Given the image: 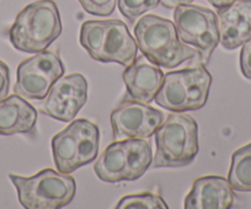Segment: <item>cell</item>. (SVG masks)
Segmentation results:
<instances>
[{
	"mask_svg": "<svg viewBox=\"0 0 251 209\" xmlns=\"http://www.w3.org/2000/svg\"><path fill=\"white\" fill-rule=\"evenodd\" d=\"M134 36L142 53L159 67L175 68L199 56L180 40L175 23L158 15L143 16L134 26Z\"/></svg>",
	"mask_w": 251,
	"mask_h": 209,
	"instance_id": "6da1fadb",
	"label": "cell"
},
{
	"mask_svg": "<svg viewBox=\"0 0 251 209\" xmlns=\"http://www.w3.org/2000/svg\"><path fill=\"white\" fill-rule=\"evenodd\" d=\"M62 33L59 10L53 0H38L28 4L16 16L9 30L15 49L38 53L47 49Z\"/></svg>",
	"mask_w": 251,
	"mask_h": 209,
	"instance_id": "7a4b0ae2",
	"label": "cell"
},
{
	"mask_svg": "<svg viewBox=\"0 0 251 209\" xmlns=\"http://www.w3.org/2000/svg\"><path fill=\"white\" fill-rule=\"evenodd\" d=\"M156 151L151 166L182 167L192 164L199 154V126L185 112H173L156 129Z\"/></svg>",
	"mask_w": 251,
	"mask_h": 209,
	"instance_id": "3957f363",
	"label": "cell"
},
{
	"mask_svg": "<svg viewBox=\"0 0 251 209\" xmlns=\"http://www.w3.org/2000/svg\"><path fill=\"white\" fill-rule=\"evenodd\" d=\"M19 202L26 209H58L74 199L76 184L69 174L45 169L30 177L9 174Z\"/></svg>",
	"mask_w": 251,
	"mask_h": 209,
	"instance_id": "277c9868",
	"label": "cell"
},
{
	"mask_svg": "<svg viewBox=\"0 0 251 209\" xmlns=\"http://www.w3.org/2000/svg\"><path fill=\"white\" fill-rule=\"evenodd\" d=\"M212 75L203 66L165 74L155 102L171 112L196 111L207 103Z\"/></svg>",
	"mask_w": 251,
	"mask_h": 209,
	"instance_id": "5b68a950",
	"label": "cell"
},
{
	"mask_svg": "<svg viewBox=\"0 0 251 209\" xmlns=\"http://www.w3.org/2000/svg\"><path fill=\"white\" fill-rule=\"evenodd\" d=\"M174 19L180 40L194 46L199 50L202 63H208L221 42L218 15L211 9L187 4L175 8Z\"/></svg>",
	"mask_w": 251,
	"mask_h": 209,
	"instance_id": "8992f818",
	"label": "cell"
},
{
	"mask_svg": "<svg viewBox=\"0 0 251 209\" xmlns=\"http://www.w3.org/2000/svg\"><path fill=\"white\" fill-rule=\"evenodd\" d=\"M64 73L66 69L58 52H38L19 64L14 93L27 100H45L53 84Z\"/></svg>",
	"mask_w": 251,
	"mask_h": 209,
	"instance_id": "52a82bcc",
	"label": "cell"
},
{
	"mask_svg": "<svg viewBox=\"0 0 251 209\" xmlns=\"http://www.w3.org/2000/svg\"><path fill=\"white\" fill-rule=\"evenodd\" d=\"M163 122V112L138 101L125 100L111 114L115 140L147 139L155 133Z\"/></svg>",
	"mask_w": 251,
	"mask_h": 209,
	"instance_id": "ba28073f",
	"label": "cell"
},
{
	"mask_svg": "<svg viewBox=\"0 0 251 209\" xmlns=\"http://www.w3.org/2000/svg\"><path fill=\"white\" fill-rule=\"evenodd\" d=\"M88 100V81L83 74L63 75L50 88L40 109L47 116L60 122H71L75 118Z\"/></svg>",
	"mask_w": 251,
	"mask_h": 209,
	"instance_id": "9c48e42d",
	"label": "cell"
},
{
	"mask_svg": "<svg viewBox=\"0 0 251 209\" xmlns=\"http://www.w3.org/2000/svg\"><path fill=\"white\" fill-rule=\"evenodd\" d=\"M164 76L159 66L149 61L146 56L136 58L127 66L122 75L127 91L126 100L151 103L163 84Z\"/></svg>",
	"mask_w": 251,
	"mask_h": 209,
	"instance_id": "30bf717a",
	"label": "cell"
},
{
	"mask_svg": "<svg viewBox=\"0 0 251 209\" xmlns=\"http://www.w3.org/2000/svg\"><path fill=\"white\" fill-rule=\"evenodd\" d=\"M234 204V192L228 180L203 176L192 185L183 202L185 209H228Z\"/></svg>",
	"mask_w": 251,
	"mask_h": 209,
	"instance_id": "8fae6325",
	"label": "cell"
},
{
	"mask_svg": "<svg viewBox=\"0 0 251 209\" xmlns=\"http://www.w3.org/2000/svg\"><path fill=\"white\" fill-rule=\"evenodd\" d=\"M221 43L226 49H235L251 38V0H239L218 9Z\"/></svg>",
	"mask_w": 251,
	"mask_h": 209,
	"instance_id": "7c38bea8",
	"label": "cell"
},
{
	"mask_svg": "<svg viewBox=\"0 0 251 209\" xmlns=\"http://www.w3.org/2000/svg\"><path fill=\"white\" fill-rule=\"evenodd\" d=\"M138 53V43L121 20H106V32L102 46L95 61L101 63H118L129 66Z\"/></svg>",
	"mask_w": 251,
	"mask_h": 209,
	"instance_id": "4fadbf2b",
	"label": "cell"
},
{
	"mask_svg": "<svg viewBox=\"0 0 251 209\" xmlns=\"http://www.w3.org/2000/svg\"><path fill=\"white\" fill-rule=\"evenodd\" d=\"M37 110L15 93L0 100V136L35 134Z\"/></svg>",
	"mask_w": 251,
	"mask_h": 209,
	"instance_id": "5bb4252c",
	"label": "cell"
},
{
	"mask_svg": "<svg viewBox=\"0 0 251 209\" xmlns=\"http://www.w3.org/2000/svg\"><path fill=\"white\" fill-rule=\"evenodd\" d=\"M96 176L107 184L129 181V170L126 159L123 140H115L102 151L94 164Z\"/></svg>",
	"mask_w": 251,
	"mask_h": 209,
	"instance_id": "9a60e30c",
	"label": "cell"
},
{
	"mask_svg": "<svg viewBox=\"0 0 251 209\" xmlns=\"http://www.w3.org/2000/svg\"><path fill=\"white\" fill-rule=\"evenodd\" d=\"M76 151H78V122L74 121L52 138L53 160L58 171L63 174H72L78 169Z\"/></svg>",
	"mask_w": 251,
	"mask_h": 209,
	"instance_id": "2e32d148",
	"label": "cell"
},
{
	"mask_svg": "<svg viewBox=\"0 0 251 209\" xmlns=\"http://www.w3.org/2000/svg\"><path fill=\"white\" fill-rule=\"evenodd\" d=\"M123 145L129 170V181H136L151 166V144L146 139H125Z\"/></svg>",
	"mask_w": 251,
	"mask_h": 209,
	"instance_id": "e0dca14e",
	"label": "cell"
},
{
	"mask_svg": "<svg viewBox=\"0 0 251 209\" xmlns=\"http://www.w3.org/2000/svg\"><path fill=\"white\" fill-rule=\"evenodd\" d=\"M76 122H78L76 166L79 169L96 159L99 154V144H100V131L95 123L85 118L76 119Z\"/></svg>",
	"mask_w": 251,
	"mask_h": 209,
	"instance_id": "ac0fdd59",
	"label": "cell"
},
{
	"mask_svg": "<svg viewBox=\"0 0 251 209\" xmlns=\"http://www.w3.org/2000/svg\"><path fill=\"white\" fill-rule=\"evenodd\" d=\"M228 181L233 191L251 192V143L233 153Z\"/></svg>",
	"mask_w": 251,
	"mask_h": 209,
	"instance_id": "d6986e66",
	"label": "cell"
},
{
	"mask_svg": "<svg viewBox=\"0 0 251 209\" xmlns=\"http://www.w3.org/2000/svg\"><path fill=\"white\" fill-rule=\"evenodd\" d=\"M106 32V20L85 21L80 28V45L93 59H96Z\"/></svg>",
	"mask_w": 251,
	"mask_h": 209,
	"instance_id": "ffe728a7",
	"label": "cell"
},
{
	"mask_svg": "<svg viewBox=\"0 0 251 209\" xmlns=\"http://www.w3.org/2000/svg\"><path fill=\"white\" fill-rule=\"evenodd\" d=\"M117 209H168V204L159 194L144 192L131 194L121 199L116 206Z\"/></svg>",
	"mask_w": 251,
	"mask_h": 209,
	"instance_id": "44dd1931",
	"label": "cell"
},
{
	"mask_svg": "<svg viewBox=\"0 0 251 209\" xmlns=\"http://www.w3.org/2000/svg\"><path fill=\"white\" fill-rule=\"evenodd\" d=\"M160 0H117V5L121 14L129 23H134L139 16L144 15L147 11L155 9Z\"/></svg>",
	"mask_w": 251,
	"mask_h": 209,
	"instance_id": "7402d4cb",
	"label": "cell"
},
{
	"mask_svg": "<svg viewBox=\"0 0 251 209\" xmlns=\"http://www.w3.org/2000/svg\"><path fill=\"white\" fill-rule=\"evenodd\" d=\"M86 13L95 16H110L115 11L116 0H78Z\"/></svg>",
	"mask_w": 251,
	"mask_h": 209,
	"instance_id": "603a6c76",
	"label": "cell"
},
{
	"mask_svg": "<svg viewBox=\"0 0 251 209\" xmlns=\"http://www.w3.org/2000/svg\"><path fill=\"white\" fill-rule=\"evenodd\" d=\"M240 69L243 75L251 80V38L243 45L240 52Z\"/></svg>",
	"mask_w": 251,
	"mask_h": 209,
	"instance_id": "cb8c5ba5",
	"label": "cell"
},
{
	"mask_svg": "<svg viewBox=\"0 0 251 209\" xmlns=\"http://www.w3.org/2000/svg\"><path fill=\"white\" fill-rule=\"evenodd\" d=\"M9 90H10V70L3 61H0V100L8 97Z\"/></svg>",
	"mask_w": 251,
	"mask_h": 209,
	"instance_id": "d4e9b609",
	"label": "cell"
},
{
	"mask_svg": "<svg viewBox=\"0 0 251 209\" xmlns=\"http://www.w3.org/2000/svg\"><path fill=\"white\" fill-rule=\"evenodd\" d=\"M192 1L195 0H160V3L168 9H175L178 5H187V4H191Z\"/></svg>",
	"mask_w": 251,
	"mask_h": 209,
	"instance_id": "484cf974",
	"label": "cell"
},
{
	"mask_svg": "<svg viewBox=\"0 0 251 209\" xmlns=\"http://www.w3.org/2000/svg\"><path fill=\"white\" fill-rule=\"evenodd\" d=\"M209 4L213 5L214 8L217 9H222V8H226V6L231 5V4L236 3L239 0H208Z\"/></svg>",
	"mask_w": 251,
	"mask_h": 209,
	"instance_id": "4316f807",
	"label": "cell"
}]
</instances>
